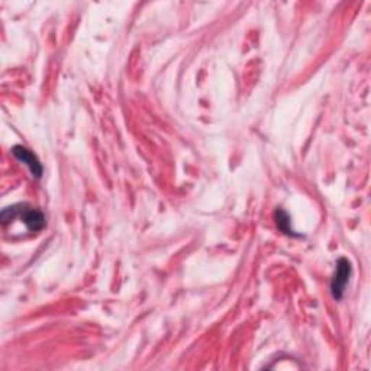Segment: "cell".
I'll list each match as a JSON object with an SVG mask.
<instances>
[{"label": "cell", "mask_w": 371, "mask_h": 371, "mask_svg": "<svg viewBox=\"0 0 371 371\" xmlns=\"http://www.w3.org/2000/svg\"><path fill=\"white\" fill-rule=\"evenodd\" d=\"M274 219H276V225L277 228L280 229L283 234L289 235V236H300L299 234H296L293 231V228H291V223H290V216L287 212L282 207H277L276 212H274Z\"/></svg>", "instance_id": "obj_4"}, {"label": "cell", "mask_w": 371, "mask_h": 371, "mask_svg": "<svg viewBox=\"0 0 371 371\" xmlns=\"http://www.w3.org/2000/svg\"><path fill=\"white\" fill-rule=\"evenodd\" d=\"M12 154L15 155L16 160H19L21 163H23L26 167L30 168L31 175L35 179H41L44 175V167L39 161V158L30 150L23 147V145H15V147L12 148Z\"/></svg>", "instance_id": "obj_3"}, {"label": "cell", "mask_w": 371, "mask_h": 371, "mask_svg": "<svg viewBox=\"0 0 371 371\" xmlns=\"http://www.w3.org/2000/svg\"><path fill=\"white\" fill-rule=\"evenodd\" d=\"M18 218L26 225V228H28L31 232L41 231L47 225L43 212L30 207L26 203H16L13 206L5 207L2 210V214H0V219H2L3 225H6L10 221H15Z\"/></svg>", "instance_id": "obj_1"}, {"label": "cell", "mask_w": 371, "mask_h": 371, "mask_svg": "<svg viewBox=\"0 0 371 371\" xmlns=\"http://www.w3.org/2000/svg\"><path fill=\"white\" fill-rule=\"evenodd\" d=\"M352 274V267L351 262L347 258H339L337 261V269L335 273L330 278V295H333L334 300L339 302L342 300L344 295H346V289L350 283V278Z\"/></svg>", "instance_id": "obj_2"}]
</instances>
